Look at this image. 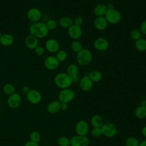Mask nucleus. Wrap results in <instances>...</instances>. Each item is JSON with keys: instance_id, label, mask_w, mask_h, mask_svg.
<instances>
[{"instance_id": "nucleus-25", "label": "nucleus", "mask_w": 146, "mask_h": 146, "mask_svg": "<svg viewBox=\"0 0 146 146\" xmlns=\"http://www.w3.org/2000/svg\"><path fill=\"white\" fill-rule=\"evenodd\" d=\"M135 46L136 50L139 51L143 52L146 51V39L145 38H141L136 40Z\"/></svg>"}, {"instance_id": "nucleus-33", "label": "nucleus", "mask_w": 146, "mask_h": 146, "mask_svg": "<svg viewBox=\"0 0 146 146\" xmlns=\"http://www.w3.org/2000/svg\"><path fill=\"white\" fill-rule=\"evenodd\" d=\"M41 140V135L38 131H33L30 134V140L35 142L39 143Z\"/></svg>"}, {"instance_id": "nucleus-46", "label": "nucleus", "mask_w": 146, "mask_h": 146, "mask_svg": "<svg viewBox=\"0 0 146 146\" xmlns=\"http://www.w3.org/2000/svg\"><path fill=\"white\" fill-rule=\"evenodd\" d=\"M139 146H146V140H144L140 141Z\"/></svg>"}, {"instance_id": "nucleus-13", "label": "nucleus", "mask_w": 146, "mask_h": 146, "mask_svg": "<svg viewBox=\"0 0 146 146\" xmlns=\"http://www.w3.org/2000/svg\"><path fill=\"white\" fill-rule=\"evenodd\" d=\"M109 42L104 38L99 37L96 38L94 42V48L99 51H104L109 47Z\"/></svg>"}, {"instance_id": "nucleus-19", "label": "nucleus", "mask_w": 146, "mask_h": 146, "mask_svg": "<svg viewBox=\"0 0 146 146\" xmlns=\"http://www.w3.org/2000/svg\"><path fill=\"white\" fill-rule=\"evenodd\" d=\"M60 110V103L58 100L51 102L47 106V111L51 114H55Z\"/></svg>"}, {"instance_id": "nucleus-5", "label": "nucleus", "mask_w": 146, "mask_h": 146, "mask_svg": "<svg viewBox=\"0 0 146 146\" xmlns=\"http://www.w3.org/2000/svg\"><path fill=\"white\" fill-rule=\"evenodd\" d=\"M104 17L108 23L112 25L117 24L121 20V15L120 13L114 8L107 10Z\"/></svg>"}, {"instance_id": "nucleus-30", "label": "nucleus", "mask_w": 146, "mask_h": 146, "mask_svg": "<svg viewBox=\"0 0 146 146\" xmlns=\"http://www.w3.org/2000/svg\"><path fill=\"white\" fill-rule=\"evenodd\" d=\"M57 143L59 146H70V139L64 136H60L58 139Z\"/></svg>"}, {"instance_id": "nucleus-20", "label": "nucleus", "mask_w": 146, "mask_h": 146, "mask_svg": "<svg viewBox=\"0 0 146 146\" xmlns=\"http://www.w3.org/2000/svg\"><path fill=\"white\" fill-rule=\"evenodd\" d=\"M14 38L10 34H5L0 38V44L3 46H10L14 43Z\"/></svg>"}, {"instance_id": "nucleus-23", "label": "nucleus", "mask_w": 146, "mask_h": 146, "mask_svg": "<svg viewBox=\"0 0 146 146\" xmlns=\"http://www.w3.org/2000/svg\"><path fill=\"white\" fill-rule=\"evenodd\" d=\"M79 72V69L78 66L74 64L71 63L68 65L66 68V73L70 75L71 78H74L75 76H78Z\"/></svg>"}, {"instance_id": "nucleus-34", "label": "nucleus", "mask_w": 146, "mask_h": 146, "mask_svg": "<svg viewBox=\"0 0 146 146\" xmlns=\"http://www.w3.org/2000/svg\"><path fill=\"white\" fill-rule=\"evenodd\" d=\"M141 33L140 30L137 29H133L130 33V37L133 40H137L141 38Z\"/></svg>"}, {"instance_id": "nucleus-32", "label": "nucleus", "mask_w": 146, "mask_h": 146, "mask_svg": "<svg viewBox=\"0 0 146 146\" xmlns=\"http://www.w3.org/2000/svg\"><path fill=\"white\" fill-rule=\"evenodd\" d=\"M139 141L135 137H128L126 139L125 144L126 146H139Z\"/></svg>"}, {"instance_id": "nucleus-1", "label": "nucleus", "mask_w": 146, "mask_h": 146, "mask_svg": "<svg viewBox=\"0 0 146 146\" xmlns=\"http://www.w3.org/2000/svg\"><path fill=\"white\" fill-rule=\"evenodd\" d=\"M29 32L30 35L36 37L37 39H42L48 35L49 30L46 23L37 22L33 23L30 26Z\"/></svg>"}, {"instance_id": "nucleus-14", "label": "nucleus", "mask_w": 146, "mask_h": 146, "mask_svg": "<svg viewBox=\"0 0 146 146\" xmlns=\"http://www.w3.org/2000/svg\"><path fill=\"white\" fill-rule=\"evenodd\" d=\"M27 18L33 23L39 22L42 17L41 11L36 7L30 9L27 13Z\"/></svg>"}, {"instance_id": "nucleus-22", "label": "nucleus", "mask_w": 146, "mask_h": 146, "mask_svg": "<svg viewBox=\"0 0 146 146\" xmlns=\"http://www.w3.org/2000/svg\"><path fill=\"white\" fill-rule=\"evenodd\" d=\"M59 24L60 27L64 29H68L73 24V19L68 16H64L61 17L59 20Z\"/></svg>"}, {"instance_id": "nucleus-41", "label": "nucleus", "mask_w": 146, "mask_h": 146, "mask_svg": "<svg viewBox=\"0 0 146 146\" xmlns=\"http://www.w3.org/2000/svg\"><path fill=\"white\" fill-rule=\"evenodd\" d=\"M31 89L29 88V86H23L22 88V92L25 94V95H26L30 90Z\"/></svg>"}, {"instance_id": "nucleus-48", "label": "nucleus", "mask_w": 146, "mask_h": 146, "mask_svg": "<svg viewBox=\"0 0 146 146\" xmlns=\"http://www.w3.org/2000/svg\"><path fill=\"white\" fill-rule=\"evenodd\" d=\"M2 34H1V32H0V38H1V36H2Z\"/></svg>"}, {"instance_id": "nucleus-39", "label": "nucleus", "mask_w": 146, "mask_h": 146, "mask_svg": "<svg viewBox=\"0 0 146 146\" xmlns=\"http://www.w3.org/2000/svg\"><path fill=\"white\" fill-rule=\"evenodd\" d=\"M140 31L142 34L146 35V21L142 22L140 26Z\"/></svg>"}, {"instance_id": "nucleus-7", "label": "nucleus", "mask_w": 146, "mask_h": 146, "mask_svg": "<svg viewBox=\"0 0 146 146\" xmlns=\"http://www.w3.org/2000/svg\"><path fill=\"white\" fill-rule=\"evenodd\" d=\"M26 96L28 102L33 104H39L42 99V96L40 92L35 89H31Z\"/></svg>"}, {"instance_id": "nucleus-17", "label": "nucleus", "mask_w": 146, "mask_h": 146, "mask_svg": "<svg viewBox=\"0 0 146 146\" xmlns=\"http://www.w3.org/2000/svg\"><path fill=\"white\" fill-rule=\"evenodd\" d=\"M94 25L96 30L103 31L107 27L108 23L104 17H98L95 19Z\"/></svg>"}, {"instance_id": "nucleus-9", "label": "nucleus", "mask_w": 146, "mask_h": 146, "mask_svg": "<svg viewBox=\"0 0 146 146\" xmlns=\"http://www.w3.org/2000/svg\"><path fill=\"white\" fill-rule=\"evenodd\" d=\"M59 62L55 56L50 55L47 56L44 60V66L48 70H55L58 68Z\"/></svg>"}, {"instance_id": "nucleus-40", "label": "nucleus", "mask_w": 146, "mask_h": 146, "mask_svg": "<svg viewBox=\"0 0 146 146\" xmlns=\"http://www.w3.org/2000/svg\"><path fill=\"white\" fill-rule=\"evenodd\" d=\"M24 146H39V145L38 143H35L31 140H29L25 143Z\"/></svg>"}, {"instance_id": "nucleus-11", "label": "nucleus", "mask_w": 146, "mask_h": 146, "mask_svg": "<svg viewBox=\"0 0 146 146\" xmlns=\"http://www.w3.org/2000/svg\"><path fill=\"white\" fill-rule=\"evenodd\" d=\"M75 131L76 135L86 136L89 131V125L88 123L83 120L79 121L75 125Z\"/></svg>"}, {"instance_id": "nucleus-37", "label": "nucleus", "mask_w": 146, "mask_h": 146, "mask_svg": "<svg viewBox=\"0 0 146 146\" xmlns=\"http://www.w3.org/2000/svg\"><path fill=\"white\" fill-rule=\"evenodd\" d=\"M91 135L94 137H98L102 135L100 128H93L91 131Z\"/></svg>"}, {"instance_id": "nucleus-26", "label": "nucleus", "mask_w": 146, "mask_h": 146, "mask_svg": "<svg viewBox=\"0 0 146 146\" xmlns=\"http://www.w3.org/2000/svg\"><path fill=\"white\" fill-rule=\"evenodd\" d=\"M134 113L137 118L139 119H144L146 117V107H143L141 106H138L135 110Z\"/></svg>"}, {"instance_id": "nucleus-16", "label": "nucleus", "mask_w": 146, "mask_h": 146, "mask_svg": "<svg viewBox=\"0 0 146 146\" xmlns=\"http://www.w3.org/2000/svg\"><path fill=\"white\" fill-rule=\"evenodd\" d=\"M46 50L51 53H56L60 48L59 42L55 39L50 38L45 42Z\"/></svg>"}, {"instance_id": "nucleus-18", "label": "nucleus", "mask_w": 146, "mask_h": 146, "mask_svg": "<svg viewBox=\"0 0 146 146\" xmlns=\"http://www.w3.org/2000/svg\"><path fill=\"white\" fill-rule=\"evenodd\" d=\"M25 44L29 49L34 50L38 45V39L31 35H29L25 38Z\"/></svg>"}, {"instance_id": "nucleus-21", "label": "nucleus", "mask_w": 146, "mask_h": 146, "mask_svg": "<svg viewBox=\"0 0 146 146\" xmlns=\"http://www.w3.org/2000/svg\"><path fill=\"white\" fill-rule=\"evenodd\" d=\"M107 9L106 5L103 3H99L97 5L94 9V14L98 17H104Z\"/></svg>"}, {"instance_id": "nucleus-38", "label": "nucleus", "mask_w": 146, "mask_h": 146, "mask_svg": "<svg viewBox=\"0 0 146 146\" xmlns=\"http://www.w3.org/2000/svg\"><path fill=\"white\" fill-rule=\"evenodd\" d=\"M73 22H74V24L79 26H81L84 22V20L82 17L77 16L74 18V19L73 20Z\"/></svg>"}, {"instance_id": "nucleus-45", "label": "nucleus", "mask_w": 146, "mask_h": 146, "mask_svg": "<svg viewBox=\"0 0 146 146\" xmlns=\"http://www.w3.org/2000/svg\"><path fill=\"white\" fill-rule=\"evenodd\" d=\"M140 106L143 107H146V99H143L140 103Z\"/></svg>"}, {"instance_id": "nucleus-35", "label": "nucleus", "mask_w": 146, "mask_h": 146, "mask_svg": "<svg viewBox=\"0 0 146 146\" xmlns=\"http://www.w3.org/2000/svg\"><path fill=\"white\" fill-rule=\"evenodd\" d=\"M48 30H53L57 27V22L54 19H49L46 23Z\"/></svg>"}, {"instance_id": "nucleus-15", "label": "nucleus", "mask_w": 146, "mask_h": 146, "mask_svg": "<svg viewBox=\"0 0 146 146\" xmlns=\"http://www.w3.org/2000/svg\"><path fill=\"white\" fill-rule=\"evenodd\" d=\"M93 83L88 75H84L80 79L79 82L80 88L82 91L85 92L90 91L92 88Z\"/></svg>"}, {"instance_id": "nucleus-44", "label": "nucleus", "mask_w": 146, "mask_h": 146, "mask_svg": "<svg viewBox=\"0 0 146 146\" xmlns=\"http://www.w3.org/2000/svg\"><path fill=\"white\" fill-rule=\"evenodd\" d=\"M72 82L73 83H78L80 80V78L79 77V75L76 76H75L74 78H72Z\"/></svg>"}, {"instance_id": "nucleus-27", "label": "nucleus", "mask_w": 146, "mask_h": 146, "mask_svg": "<svg viewBox=\"0 0 146 146\" xmlns=\"http://www.w3.org/2000/svg\"><path fill=\"white\" fill-rule=\"evenodd\" d=\"M88 75L93 82H100L102 79V74L100 72L97 70L91 71Z\"/></svg>"}, {"instance_id": "nucleus-3", "label": "nucleus", "mask_w": 146, "mask_h": 146, "mask_svg": "<svg viewBox=\"0 0 146 146\" xmlns=\"http://www.w3.org/2000/svg\"><path fill=\"white\" fill-rule=\"evenodd\" d=\"M93 55L92 52L86 48H83L77 53L76 62L79 66H86L89 64L92 60Z\"/></svg>"}, {"instance_id": "nucleus-2", "label": "nucleus", "mask_w": 146, "mask_h": 146, "mask_svg": "<svg viewBox=\"0 0 146 146\" xmlns=\"http://www.w3.org/2000/svg\"><path fill=\"white\" fill-rule=\"evenodd\" d=\"M55 85L61 90L68 88L71 87L72 82V78L66 72H59L54 78Z\"/></svg>"}, {"instance_id": "nucleus-24", "label": "nucleus", "mask_w": 146, "mask_h": 146, "mask_svg": "<svg viewBox=\"0 0 146 146\" xmlns=\"http://www.w3.org/2000/svg\"><path fill=\"white\" fill-rule=\"evenodd\" d=\"M91 124L93 128H100L104 124L103 119L101 116L95 115L91 117Z\"/></svg>"}, {"instance_id": "nucleus-51", "label": "nucleus", "mask_w": 146, "mask_h": 146, "mask_svg": "<svg viewBox=\"0 0 146 146\" xmlns=\"http://www.w3.org/2000/svg\"><path fill=\"white\" fill-rule=\"evenodd\" d=\"M0 113H1V111H0Z\"/></svg>"}, {"instance_id": "nucleus-50", "label": "nucleus", "mask_w": 146, "mask_h": 146, "mask_svg": "<svg viewBox=\"0 0 146 146\" xmlns=\"http://www.w3.org/2000/svg\"><path fill=\"white\" fill-rule=\"evenodd\" d=\"M145 82H146V77H145Z\"/></svg>"}, {"instance_id": "nucleus-29", "label": "nucleus", "mask_w": 146, "mask_h": 146, "mask_svg": "<svg viewBox=\"0 0 146 146\" xmlns=\"http://www.w3.org/2000/svg\"><path fill=\"white\" fill-rule=\"evenodd\" d=\"M3 91L6 95L10 96L15 93V88L12 84L6 83L3 87Z\"/></svg>"}, {"instance_id": "nucleus-47", "label": "nucleus", "mask_w": 146, "mask_h": 146, "mask_svg": "<svg viewBox=\"0 0 146 146\" xmlns=\"http://www.w3.org/2000/svg\"><path fill=\"white\" fill-rule=\"evenodd\" d=\"M106 7H107V10H110V9H113V5H111V4H108V5H106Z\"/></svg>"}, {"instance_id": "nucleus-8", "label": "nucleus", "mask_w": 146, "mask_h": 146, "mask_svg": "<svg viewBox=\"0 0 146 146\" xmlns=\"http://www.w3.org/2000/svg\"><path fill=\"white\" fill-rule=\"evenodd\" d=\"M70 146H88L90 140L86 136L75 135L70 139Z\"/></svg>"}, {"instance_id": "nucleus-43", "label": "nucleus", "mask_w": 146, "mask_h": 146, "mask_svg": "<svg viewBox=\"0 0 146 146\" xmlns=\"http://www.w3.org/2000/svg\"><path fill=\"white\" fill-rule=\"evenodd\" d=\"M141 133L143 136L146 137V126H144L142 128L141 130Z\"/></svg>"}, {"instance_id": "nucleus-12", "label": "nucleus", "mask_w": 146, "mask_h": 146, "mask_svg": "<svg viewBox=\"0 0 146 146\" xmlns=\"http://www.w3.org/2000/svg\"><path fill=\"white\" fill-rule=\"evenodd\" d=\"M82 29L81 26L73 24L68 29V36L74 40H78L82 35Z\"/></svg>"}, {"instance_id": "nucleus-49", "label": "nucleus", "mask_w": 146, "mask_h": 146, "mask_svg": "<svg viewBox=\"0 0 146 146\" xmlns=\"http://www.w3.org/2000/svg\"><path fill=\"white\" fill-rule=\"evenodd\" d=\"M1 99H0V105H1Z\"/></svg>"}, {"instance_id": "nucleus-42", "label": "nucleus", "mask_w": 146, "mask_h": 146, "mask_svg": "<svg viewBox=\"0 0 146 146\" xmlns=\"http://www.w3.org/2000/svg\"><path fill=\"white\" fill-rule=\"evenodd\" d=\"M68 108V104L64 103H60V110L66 111Z\"/></svg>"}, {"instance_id": "nucleus-36", "label": "nucleus", "mask_w": 146, "mask_h": 146, "mask_svg": "<svg viewBox=\"0 0 146 146\" xmlns=\"http://www.w3.org/2000/svg\"><path fill=\"white\" fill-rule=\"evenodd\" d=\"M34 52L35 53V54H36L37 55L39 56H41L42 55L44 54V51H45V49L44 48L40 45H38L34 49Z\"/></svg>"}, {"instance_id": "nucleus-6", "label": "nucleus", "mask_w": 146, "mask_h": 146, "mask_svg": "<svg viewBox=\"0 0 146 146\" xmlns=\"http://www.w3.org/2000/svg\"><path fill=\"white\" fill-rule=\"evenodd\" d=\"M100 129L102 135L109 138L115 136L117 131V127L115 124L111 122L104 123L100 127Z\"/></svg>"}, {"instance_id": "nucleus-31", "label": "nucleus", "mask_w": 146, "mask_h": 146, "mask_svg": "<svg viewBox=\"0 0 146 146\" xmlns=\"http://www.w3.org/2000/svg\"><path fill=\"white\" fill-rule=\"evenodd\" d=\"M56 58L59 62V63L64 62L67 58V53L63 50H59L56 53Z\"/></svg>"}, {"instance_id": "nucleus-10", "label": "nucleus", "mask_w": 146, "mask_h": 146, "mask_svg": "<svg viewBox=\"0 0 146 146\" xmlns=\"http://www.w3.org/2000/svg\"><path fill=\"white\" fill-rule=\"evenodd\" d=\"M22 98L21 95L17 93H14L13 94L9 96L7 100L8 106L13 109H15L19 107L21 104Z\"/></svg>"}, {"instance_id": "nucleus-28", "label": "nucleus", "mask_w": 146, "mask_h": 146, "mask_svg": "<svg viewBox=\"0 0 146 146\" xmlns=\"http://www.w3.org/2000/svg\"><path fill=\"white\" fill-rule=\"evenodd\" d=\"M71 50L76 54L83 49L82 43L78 40H75L71 43Z\"/></svg>"}, {"instance_id": "nucleus-4", "label": "nucleus", "mask_w": 146, "mask_h": 146, "mask_svg": "<svg viewBox=\"0 0 146 146\" xmlns=\"http://www.w3.org/2000/svg\"><path fill=\"white\" fill-rule=\"evenodd\" d=\"M75 92L71 88L62 89L59 92L58 95V99L60 103H68L72 102L75 98Z\"/></svg>"}]
</instances>
